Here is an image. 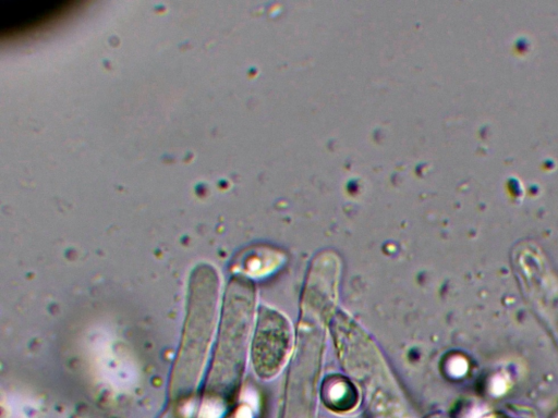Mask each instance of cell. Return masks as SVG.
<instances>
[{
  "label": "cell",
  "instance_id": "6da1fadb",
  "mask_svg": "<svg viewBox=\"0 0 558 418\" xmlns=\"http://www.w3.org/2000/svg\"><path fill=\"white\" fill-rule=\"evenodd\" d=\"M217 278L213 269L199 266L192 274L187 317L177 364V376L193 382L199 374L214 327Z\"/></svg>",
  "mask_w": 558,
  "mask_h": 418
},
{
  "label": "cell",
  "instance_id": "7a4b0ae2",
  "mask_svg": "<svg viewBox=\"0 0 558 418\" xmlns=\"http://www.w3.org/2000/svg\"><path fill=\"white\" fill-rule=\"evenodd\" d=\"M290 329L284 318L263 308L256 327L252 359L259 376H274L287 357Z\"/></svg>",
  "mask_w": 558,
  "mask_h": 418
}]
</instances>
